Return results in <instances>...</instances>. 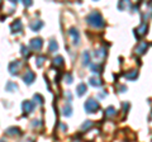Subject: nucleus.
<instances>
[{
	"mask_svg": "<svg viewBox=\"0 0 152 142\" xmlns=\"http://www.w3.org/2000/svg\"><path fill=\"white\" fill-rule=\"evenodd\" d=\"M86 22L89 23L90 26H93L95 28H102L104 27V20H103V17H102V14L100 13H98V12H93V13H90L89 15L86 17Z\"/></svg>",
	"mask_w": 152,
	"mask_h": 142,
	"instance_id": "f257e3e1",
	"label": "nucleus"
},
{
	"mask_svg": "<svg viewBox=\"0 0 152 142\" xmlns=\"http://www.w3.org/2000/svg\"><path fill=\"white\" fill-rule=\"evenodd\" d=\"M84 108H85V111H86L88 113H95L99 109V103L90 98V99H88V100L85 102Z\"/></svg>",
	"mask_w": 152,
	"mask_h": 142,
	"instance_id": "f03ea898",
	"label": "nucleus"
},
{
	"mask_svg": "<svg viewBox=\"0 0 152 142\" xmlns=\"http://www.w3.org/2000/svg\"><path fill=\"white\" fill-rule=\"evenodd\" d=\"M20 61H13V62L9 64V72H10L12 75H17L19 72V69H20Z\"/></svg>",
	"mask_w": 152,
	"mask_h": 142,
	"instance_id": "7ed1b4c3",
	"label": "nucleus"
},
{
	"mask_svg": "<svg viewBox=\"0 0 152 142\" xmlns=\"http://www.w3.org/2000/svg\"><path fill=\"white\" fill-rule=\"evenodd\" d=\"M29 46L33 51H39L42 48V46H43V41H42V38H33L31 40Z\"/></svg>",
	"mask_w": 152,
	"mask_h": 142,
	"instance_id": "20e7f679",
	"label": "nucleus"
},
{
	"mask_svg": "<svg viewBox=\"0 0 152 142\" xmlns=\"http://www.w3.org/2000/svg\"><path fill=\"white\" fill-rule=\"evenodd\" d=\"M22 108H23V112H24L26 114H29V113H32L33 109H34V103L31 102V100H26V102H23Z\"/></svg>",
	"mask_w": 152,
	"mask_h": 142,
	"instance_id": "39448f33",
	"label": "nucleus"
},
{
	"mask_svg": "<svg viewBox=\"0 0 152 142\" xmlns=\"http://www.w3.org/2000/svg\"><path fill=\"white\" fill-rule=\"evenodd\" d=\"M34 79H36V75H34V72H32V71H27V72L23 75V80H24V83L28 85H31L34 81Z\"/></svg>",
	"mask_w": 152,
	"mask_h": 142,
	"instance_id": "423d86ee",
	"label": "nucleus"
},
{
	"mask_svg": "<svg viewBox=\"0 0 152 142\" xmlns=\"http://www.w3.org/2000/svg\"><path fill=\"white\" fill-rule=\"evenodd\" d=\"M69 34L72 37V43L74 45H77L79 43V41H80V34H79V32H77V29L76 28H70L69 29Z\"/></svg>",
	"mask_w": 152,
	"mask_h": 142,
	"instance_id": "0eeeda50",
	"label": "nucleus"
},
{
	"mask_svg": "<svg viewBox=\"0 0 152 142\" xmlns=\"http://www.w3.org/2000/svg\"><path fill=\"white\" fill-rule=\"evenodd\" d=\"M10 28H12V32H13V33H20V32H22V28H23L22 22L19 20V19L14 20V23L10 26Z\"/></svg>",
	"mask_w": 152,
	"mask_h": 142,
	"instance_id": "6e6552de",
	"label": "nucleus"
},
{
	"mask_svg": "<svg viewBox=\"0 0 152 142\" xmlns=\"http://www.w3.org/2000/svg\"><path fill=\"white\" fill-rule=\"evenodd\" d=\"M7 135L8 136H20L22 131L18 128V127H9L7 130Z\"/></svg>",
	"mask_w": 152,
	"mask_h": 142,
	"instance_id": "1a4fd4ad",
	"label": "nucleus"
},
{
	"mask_svg": "<svg viewBox=\"0 0 152 142\" xmlns=\"http://www.w3.org/2000/svg\"><path fill=\"white\" fill-rule=\"evenodd\" d=\"M29 27H31V29L32 31H39L42 27H43V23H42L41 20H34V22H32L31 24H29Z\"/></svg>",
	"mask_w": 152,
	"mask_h": 142,
	"instance_id": "9d476101",
	"label": "nucleus"
},
{
	"mask_svg": "<svg viewBox=\"0 0 152 142\" xmlns=\"http://www.w3.org/2000/svg\"><path fill=\"white\" fill-rule=\"evenodd\" d=\"M76 93H77V95L79 97H83L85 93H86V85L85 84H79L77 86H76Z\"/></svg>",
	"mask_w": 152,
	"mask_h": 142,
	"instance_id": "9b49d317",
	"label": "nucleus"
},
{
	"mask_svg": "<svg viewBox=\"0 0 152 142\" xmlns=\"http://www.w3.org/2000/svg\"><path fill=\"white\" fill-rule=\"evenodd\" d=\"M71 113H72V107H71L70 103H66L65 107H64V109H62V114L66 116V117H70Z\"/></svg>",
	"mask_w": 152,
	"mask_h": 142,
	"instance_id": "f8f14e48",
	"label": "nucleus"
},
{
	"mask_svg": "<svg viewBox=\"0 0 152 142\" xmlns=\"http://www.w3.org/2000/svg\"><path fill=\"white\" fill-rule=\"evenodd\" d=\"M53 66H56V67H62L64 66V57L62 56H57V57L53 60Z\"/></svg>",
	"mask_w": 152,
	"mask_h": 142,
	"instance_id": "ddd939ff",
	"label": "nucleus"
},
{
	"mask_svg": "<svg viewBox=\"0 0 152 142\" xmlns=\"http://www.w3.org/2000/svg\"><path fill=\"white\" fill-rule=\"evenodd\" d=\"M5 89H7L8 91H15V90H18V85H17L15 83H12V81H9V83L7 84Z\"/></svg>",
	"mask_w": 152,
	"mask_h": 142,
	"instance_id": "4468645a",
	"label": "nucleus"
},
{
	"mask_svg": "<svg viewBox=\"0 0 152 142\" xmlns=\"http://www.w3.org/2000/svg\"><path fill=\"white\" fill-rule=\"evenodd\" d=\"M89 83H90V85H93V86H100V85H102V80L98 79V78H91L89 80Z\"/></svg>",
	"mask_w": 152,
	"mask_h": 142,
	"instance_id": "2eb2a0df",
	"label": "nucleus"
},
{
	"mask_svg": "<svg viewBox=\"0 0 152 142\" xmlns=\"http://www.w3.org/2000/svg\"><path fill=\"white\" fill-rule=\"evenodd\" d=\"M57 48H58V45L56 43V41L55 40L50 41V47H48L50 52H55V51H57Z\"/></svg>",
	"mask_w": 152,
	"mask_h": 142,
	"instance_id": "dca6fc26",
	"label": "nucleus"
},
{
	"mask_svg": "<svg viewBox=\"0 0 152 142\" xmlns=\"http://www.w3.org/2000/svg\"><path fill=\"white\" fill-rule=\"evenodd\" d=\"M20 51H22V56H23V57L28 59V57H29V56H31V52H29V50H28L26 46H22Z\"/></svg>",
	"mask_w": 152,
	"mask_h": 142,
	"instance_id": "f3484780",
	"label": "nucleus"
},
{
	"mask_svg": "<svg viewBox=\"0 0 152 142\" xmlns=\"http://www.w3.org/2000/svg\"><path fill=\"white\" fill-rule=\"evenodd\" d=\"M89 62H90V55H89V52L85 51L83 53V64L84 65H89Z\"/></svg>",
	"mask_w": 152,
	"mask_h": 142,
	"instance_id": "a211bd4d",
	"label": "nucleus"
},
{
	"mask_svg": "<svg viewBox=\"0 0 152 142\" xmlns=\"http://www.w3.org/2000/svg\"><path fill=\"white\" fill-rule=\"evenodd\" d=\"M33 99H34V102L38 103V104H43V97H42L41 94H34Z\"/></svg>",
	"mask_w": 152,
	"mask_h": 142,
	"instance_id": "6ab92c4d",
	"label": "nucleus"
},
{
	"mask_svg": "<svg viewBox=\"0 0 152 142\" xmlns=\"http://www.w3.org/2000/svg\"><path fill=\"white\" fill-rule=\"evenodd\" d=\"M45 61H46V57H45V56H39V57H37L36 62H37V66H38V67H41V66L43 65Z\"/></svg>",
	"mask_w": 152,
	"mask_h": 142,
	"instance_id": "aec40b11",
	"label": "nucleus"
},
{
	"mask_svg": "<svg viewBox=\"0 0 152 142\" xmlns=\"http://www.w3.org/2000/svg\"><path fill=\"white\" fill-rule=\"evenodd\" d=\"M137 75H138V74H137V71H131V72L126 74V78L133 80V79H136V78H137Z\"/></svg>",
	"mask_w": 152,
	"mask_h": 142,
	"instance_id": "412c9836",
	"label": "nucleus"
},
{
	"mask_svg": "<svg viewBox=\"0 0 152 142\" xmlns=\"http://www.w3.org/2000/svg\"><path fill=\"white\" fill-rule=\"evenodd\" d=\"M114 113H115L114 108H113V107H109L108 109L105 111V116H107V117H113V116H114Z\"/></svg>",
	"mask_w": 152,
	"mask_h": 142,
	"instance_id": "4be33fe9",
	"label": "nucleus"
},
{
	"mask_svg": "<svg viewBox=\"0 0 152 142\" xmlns=\"http://www.w3.org/2000/svg\"><path fill=\"white\" fill-rule=\"evenodd\" d=\"M91 126H93V123L90 122V121H88V122H85L84 124L81 126V128H83V130H89V128H90V127H91Z\"/></svg>",
	"mask_w": 152,
	"mask_h": 142,
	"instance_id": "5701e85b",
	"label": "nucleus"
},
{
	"mask_svg": "<svg viewBox=\"0 0 152 142\" xmlns=\"http://www.w3.org/2000/svg\"><path fill=\"white\" fill-rule=\"evenodd\" d=\"M65 80L67 81V84H71V83H72V76H71L70 74H66L65 75Z\"/></svg>",
	"mask_w": 152,
	"mask_h": 142,
	"instance_id": "b1692460",
	"label": "nucleus"
},
{
	"mask_svg": "<svg viewBox=\"0 0 152 142\" xmlns=\"http://www.w3.org/2000/svg\"><path fill=\"white\" fill-rule=\"evenodd\" d=\"M91 70L94 71V72H95V71H100L102 70V66L100 65H93L91 66Z\"/></svg>",
	"mask_w": 152,
	"mask_h": 142,
	"instance_id": "393cba45",
	"label": "nucleus"
},
{
	"mask_svg": "<svg viewBox=\"0 0 152 142\" xmlns=\"http://www.w3.org/2000/svg\"><path fill=\"white\" fill-rule=\"evenodd\" d=\"M146 47H147V45H146V43H142V45L138 47V52H140V53H143V51H145Z\"/></svg>",
	"mask_w": 152,
	"mask_h": 142,
	"instance_id": "a878e982",
	"label": "nucleus"
},
{
	"mask_svg": "<svg viewBox=\"0 0 152 142\" xmlns=\"http://www.w3.org/2000/svg\"><path fill=\"white\" fill-rule=\"evenodd\" d=\"M32 126H33V127H38V126H42V124H41V121H36V119H34V121L32 122Z\"/></svg>",
	"mask_w": 152,
	"mask_h": 142,
	"instance_id": "bb28decb",
	"label": "nucleus"
},
{
	"mask_svg": "<svg viewBox=\"0 0 152 142\" xmlns=\"http://www.w3.org/2000/svg\"><path fill=\"white\" fill-rule=\"evenodd\" d=\"M23 4H24L26 7H31V5H32V1H29V0H27V1H23Z\"/></svg>",
	"mask_w": 152,
	"mask_h": 142,
	"instance_id": "cd10ccee",
	"label": "nucleus"
},
{
	"mask_svg": "<svg viewBox=\"0 0 152 142\" xmlns=\"http://www.w3.org/2000/svg\"><path fill=\"white\" fill-rule=\"evenodd\" d=\"M0 142H5V141H4V140H0Z\"/></svg>",
	"mask_w": 152,
	"mask_h": 142,
	"instance_id": "c85d7f7f",
	"label": "nucleus"
}]
</instances>
